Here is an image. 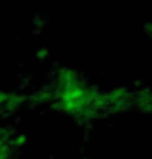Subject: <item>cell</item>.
<instances>
[{
  "label": "cell",
  "instance_id": "obj_1",
  "mask_svg": "<svg viewBox=\"0 0 152 159\" xmlns=\"http://www.w3.org/2000/svg\"><path fill=\"white\" fill-rule=\"evenodd\" d=\"M143 33L152 39V22H143Z\"/></svg>",
  "mask_w": 152,
  "mask_h": 159
}]
</instances>
